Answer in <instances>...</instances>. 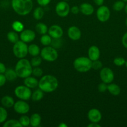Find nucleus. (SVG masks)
I'll list each match as a JSON object with an SVG mask.
<instances>
[{"label": "nucleus", "instance_id": "1", "mask_svg": "<svg viewBox=\"0 0 127 127\" xmlns=\"http://www.w3.org/2000/svg\"><path fill=\"white\" fill-rule=\"evenodd\" d=\"M59 82L57 78L51 74H47L41 78L38 86L44 93H52L57 88Z\"/></svg>", "mask_w": 127, "mask_h": 127}, {"label": "nucleus", "instance_id": "2", "mask_svg": "<svg viewBox=\"0 0 127 127\" xmlns=\"http://www.w3.org/2000/svg\"><path fill=\"white\" fill-rule=\"evenodd\" d=\"M11 5L14 11L20 16H26L33 8L32 0H12Z\"/></svg>", "mask_w": 127, "mask_h": 127}, {"label": "nucleus", "instance_id": "3", "mask_svg": "<svg viewBox=\"0 0 127 127\" xmlns=\"http://www.w3.org/2000/svg\"><path fill=\"white\" fill-rule=\"evenodd\" d=\"M15 71L17 76L21 78H26L32 74V66L31 62L25 58H21L17 62L15 66Z\"/></svg>", "mask_w": 127, "mask_h": 127}, {"label": "nucleus", "instance_id": "4", "mask_svg": "<svg viewBox=\"0 0 127 127\" xmlns=\"http://www.w3.org/2000/svg\"><path fill=\"white\" fill-rule=\"evenodd\" d=\"M73 67L80 73H85L92 68V61L89 58L81 57L76 58L73 62Z\"/></svg>", "mask_w": 127, "mask_h": 127}, {"label": "nucleus", "instance_id": "5", "mask_svg": "<svg viewBox=\"0 0 127 127\" xmlns=\"http://www.w3.org/2000/svg\"><path fill=\"white\" fill-rule=\"evenodd\" d=\"M12 51L15 57L20 59L24 58L28 53V46L23 41L19 40L16 43H14Z\"/></svg>", "mask_w": 127, "mask_h": 127}, {"label": "nucleus", "instance_id": "6", "mask_svg": "<svg viewBox=\"0 0 127 127\" xmlns=\"http://www.w3.org/2000/svg\"><path fill=\"white\" fill-rule=\"evenodd\" d=\"M40 53L41 58L47 62H54L58 58V53L56 48L49 46H46L42 48Z\"/></svg>", "mask_w": 127, "mask_h": 127}, {"label": "nucleus", "instance_id": "7", "mask_svg": "<svg viewBox=\"0 0 127 127\" xmlns=\"http://www.w3.org/2000/svg\"><path fill=\"white\" fill-rule=\"evenodd\" d=\"M14 94L21 100H27L31 98L32 92L31 89L26 86H19L14 89Z\"/></svg>", "mask_w": 127, "mask_h": 127}, {"label": "nucleus", "instance_id": "8", "mask_svg": "<svg viewBox=\"0 0 127 127\" xmlns=\"http://www.w3.org/2000/svg\"><path fill=\"white\" fill-rule=\"evenodd\" d=\"M70 8L67 1H62L59 2L56 6V12L59 16L62 17H66L69 14Z\"/></svg>", "mask_w": 127, "mask_h": 127}, {"label": "nucleus", "instance_id": "9", "mask_svg": "<svg viewBox=\"0 0 127 127\" xmlns=\"http://www.w3.org/2000/svg\"><path fill=\"white\" fill-rule=\"evenodd\" d=\"M100 77L102 82L110 84L114 80V73L110 68L105 67L101 69L100 72Z\"/></svg>", "mask_w": 127, "mask_h": 127}, {"label": "nucleus", "instance_id": "10", "mask_svg": "<svg viewBox=\"0 0 127 127\" xmlns=\"http://www.w3.org/2000/svg\"><path fill=\"white\" fill-rule=\"evenodd\" d=\"M97 17L100 22H107L110 17V11L106 6H100L97 11Z\"/></svg>", "mask_w": 127, "mask_h": 127}, {"label": "nucleus", "instance_id": "11", "mask_svg": "<svg viewBox=\"0 0 127 127\" xmlns=\"http://www.w3.org/2000/svg\"><path fill=\"white\" fill-rule=\"evenodd\" d=\"M14 109L15 112L19 114H26L30 110L29 105L23 100H18L14 104Z\"/></svg>", "mask_w": 127, "mask_h": 127}, {"label": "nucleus", "instance_id": "12", "mask_svg": "<svg viewBox=\"0 0 127 127\" xmlns=\"http://www.w3.org/2000/svg\"><path fill=\"white\" fill-rule=\"evenodd\" d=\"M20 38L25 43H29L35 39L36 33L30 29L23 30L20 33Z\"/></svg>", "mask_w": 127, "mask_h": 127}, {"label": "nucleus", "instance_id": "13", "mask_svg": "<svg viewBox=\"0 0 127 127\" xmlns=\"http://www.w3.org/2000/svg\"><path fill=\"white\" fill-rule=\"evenodd\" d=\"M49 35L53 38H60L64 34L63 30L58 25H53L48 29Z\"/></svg>", "mask_w": 127, "mask_h": 127}, {"label": "nucleus", "instance_id": "14", "mask_svg": "<svg viewBox=\"0 0 127 127\" xmlns=\"http://www.w3.org/2000/svg\"><path fill=\"white\" fill-rule=\"evenodd\" d=\"M88 119L91 122L98 123L102 119V114L100 111L97 109H92L88 111Z\"/></svg>", "mask_w": 127, "mask_h": 127}, {"label": "nucleus", "instance_id": "15", "mask_svg": "<svg viewBox=\"0 0 127 127\" xmlns=\"http://www.w3.org/2000/svg\"><path fill=\"white\" fill-rule=\"evenodd\" d=\"M68 37L72 40H78L80 38L82 33L79 29L76 26H71L67 31Z\"/></svg>", "mask_w": 127, "mask_h": 127}, {"label": "nucleus", "instance_id": "16", "mask_svg": "<svg viewBox=\"0 0 127 127\" xmlns=\"http://www.w3.org/2000/svg\"><path fill=\"white\" fill-rule=\"evenodd\" d=\"M100 55V52L98 47L95 45H92L88 48V58L93 62V61L97 60L99 58Z\"/></svg>", "mask_w": 127, "mask_h": 127}, {"label": "nucleus", "instance_id": "17", "mask_svg": "<svg viewBox=\"0 0 127 127\" xmlns=\"http://www.w3.org/2000/svg\"><path fill=\"white\" fill-rule=\"evenodd\" d=\"M80 11L85 16H90L93 13L94 8L92 4L87 2L82 3L79 7Z\"/></svg>", "mask_w": 127, "mask_h": 127}, {"label": "nucleus", "instance_id": "18", "mask_svg": "<svg viewBox=\"0 0 127 127\" xmlns=\"http://www.w3.org/2000/svg\"><path fill=\"white\" fill-rule=\"evenodd\" d=\"M24 85L26 86L27 87L29 88L30 89H33V88H36V87L38 86L39 81L36 78L31 76H28L27 78H24Z\"/></svg>", "mask_w": 127, "mask_h": 127}, {"label": "nucleus", "instance_id": "19", "mask_svg": "<svg viewBox=\"0 0 127 127\" xmlns=\"http://www.w3.org/2000/svg\"><path fill=\"white\" fill-rule=\"evenodd\" d=\"M107 90L112 95H118L121 93L120 87L117 84L112 83L107 86Z\"/></svg>", "mask_w": 127, "mask_h": 127}, {"label": "nucleus", "instance_id": "20", "mask_svg": "<svg viewBox=\"0 0 127 127\" xmlns=\"http://www.w3.org/2000/svg\"><path fill=\"white\" fill-rule=\"evenodd\" d=\"M41 123V117L39 114L35 113L32 114L30 117V125L33 127L40 126Z\"/></svg>", "mask_w": 127, "mask_h": 127}, {"label": "nucleus", "instance_id": "21", "mask_svg": "<svg viewBox=\"0 0 127 127\" xmlns=\"http://www.w3.org/2000/svg\"><path fill=\"white\" fill-rule=\"evenodd\" d=\"M14 100L12 97L9 95H5L1 99V104L4 107L11 108L14 106Z\"/></svg>", "mask_w": 127, "mask_h": 127}, {"label": "nucleus", "instance_id": "22", "mask_svg": "<svg viewBox=\"0 0 127 127\" xmlns=\"http://www.w3.org/2000/svg\"><path fill=\"white\" fill-rule=\"evenodd\" d=\"M4 76L6 78V80L9 81L16 80L17 77H18L15 69L14 70L11 68H9V69H6L4 73Z\"/></svg>", "mask_w": 127, "mask_h": 127}, {"label": "nucleus", "instance_id": "23", "mask_svg": "<svg viewBox=\"0 0 127 127\" xmlns=\"http://www.w3.org/2000/svg\"><path fill=\"white\" fill-rule=\"evenodd\" d=\"M28 53L32 57L38 56L41 53L40 48L36 44H31L28 47Z\"/></svg>", "mask_w": 127, "mask_h": 127}, {"label": "nucleus", "instance_id": "24", "mask_svg": "<svg viewBox=\"0 0 127 127\" xmlns=\"http://www.w3.org/2000/svg\"><path fill=\"white\" fill-rule=\"evenodd\" d=\"M36 31L39 34H46L47 32H48V27H47V26L45 24L40 22V23H38L36 24Z\"/></svg>", "mask_w": 127, "mask_h": 127}, {"label": "nucleus", "instance_id": "25", "mask_svg": "<svg viewBox=\"0 0 127 127\" xmlns=\"http://www.w3.org/2000/svg\"><path fill=\"white\" fill-rule=\"evenodd\" d=\"M7 40L9 41L10 42L12 43H15L19 41V35L17 34V32L14 31H10L7 33Z\"/></svg>", "mask_w": 127, "mask_h": 127}, {"label": "nucleus", "instance_id": "26", "mask_svg": "<svg viewBox=\"0 0 127 127\" xmlns=\"http://www.w3.org/2000/svg\"><path fill=\"white\" fill-rule=\"evenodd\" d=\"M44 97V92L41 89H37L31 95V99L34 101L41 100Z\"/></svg>", "mask_w": 127, "mask_h": 127}, {"label": "nucleus", "instance_id": "27", "mask_svg": "<svg viewBox=\"0 0 127 127\" xmlns=\"http://www.w3.org/2000/svg\"><path fill=\"white\" fill-rule=\"evenodd\" d=\"M44 15V11L41 7H37L34 10L33 17L36 20H40L43 17Z\"/></svg>", "mask_w": 127, "mask_h": 127}, {"label": "nucleus", "instance_id": "28", "mask_svg": "<svg viewBox=\"0 0 127 127\" xmlns=\"http://www.w3.org/2000/svg\"><path fill=\"white\" fill-rule=\"evenodd\" d=\"M41 44L43 45L44 46H49L50 44L52 43V37L49 35L44 34L42 35V37H41Z\"/></svg>", "mask_w": 127, "mask_h": 127}, {"label": "nucleus", "instance_id": "29", "mask_svg": "<svg viewBox=\"0 0 127 127\" xmlns=\"http://www.w3.org/2000/svg\"><path fill=\"white\" fill-rule=\"evenodd\" d=\"M23 24L19 21H16L12 24V28L16 32H21L24 30Z\"/></svg>", "mask_w": 127, "mask_h": 127}, {"label": "nucleus", "instance_id": "30", "mask_svg": "<svg viewBox=\"0 0 127 127\" xmlns=\"http://www.w3.org/2000/svg\"><path fill=\"white\" fill-rule=\"evenodd\" d=\"M4 127H22L19 121L17 120H9L4 124Z\"/></svg>", "mask_w": 127, "mask_h": 127}, {"label": "nucleus", "instance_id": "31", "mask_svg": "<svg viewBox=\"0 0 127 127\" xmlns=\"http://www.w3.org/2000/svg\"><path fill=\"white\" fill-rule=\"evenodd\" d=\"M125 6V4L124 1L120 0V1H116L113 4V9L116 11H120L123 9H124Z\"/></svg>", "mask_w": 127, "mask_h": 127}, {"label": "nucleus", "instance_id": "32", "mask_svg": "<svg viewBox=\"0 0 127 127\" xmlns=\"http://www.w3.org/2000/svg\"><path fill=\"white\" fill-rule=\"evenodd\" d=\"M19 121L22 127H27L30 125V117H29L27 115L21 116Z\"/></svg>", "mask_w": 127, "mask_h": 127}, {"label": "nucleus", "instance_id": "33", "mask_svg": "<svg viewBox=\"0 0 127 127\" xmlns=\"http://www.w3.org/2000/svg\"><path fill=\"white\" fill-rule=\"evenodd\" d=\"M42 63V58L41 57L36 56V57H33V58L31 59V64L32 67H37L41 65Z\"/></svg>", "mask_w": 127, "mask_h": 127}, {"label": "nucleus", "instance_id": "34", "mask_svg": "<svg viewBox=\"0 0 127 127\" xmlns=\"http://www.w3.org/2000/svg\"><path fill=\"white\" fill-rule=\"evenodd\" d=\"M7 117V112L4 107H0V124L4 122Z\"/></svg>", "mask_w": 127, "mask_h": 127}, {"label": "nucleus", "instance_id": "35", "mask_svg": "<svg viewBox=\"0 0 127 127\" xmlns=\"http://www.w3.org/2000/svg\"><path fill=\"white\" fill-rule=\"evenodd\" d=\"M32 74H33L35 77H41L43 74V71L39 66L34 67L32 68Z\"/></svg>", "mask_w": 127, "mask_h": 127}, {"label": "nucleus", "instance_id": "36", "mask_svg": "<svg viewBox=\"0 0 127 127\" xmlns=\"http://www.w3.org/2000/svg\"><path fill=\"white\" fill-rule=\"evenodd\" d=\"M125 62V60L122 57H116L113 60V63L117 66H121L124 65Z\"/></svg>", "mask_w": 127, "mask_h": 127}, {"label": "nucleus", "instance_id": "37", "mask_svg": "<svg viewBox=\"0 0 127 127\" xmlns=\"http://www.w3.org/2000/svg\"><path fill=\"white\" fill-rule=\"evenodd\" d=\"M102 66H103V64H102V62H100L98 60L92 62V68H93V69H96V70H98V69H102Z\"/></svg>", "mask_w": 127, "mask_h": 127}, {"label": "nucleus", "instance_id": "38", "mask_svg": "<svg viewBox=\"0 0 127 127\" xmlns=\"http://www.w3.org/2000/svg\"><path fill=\"white\" fill-rule=\"evenodd\" d=\"M98 90L100 93H104L107 90V83H105L103 82L101 83L98 86Z\"/></svg>", "mask_w": 127, "mask_h": 127}, {"label": "nucleus", "instance_id": "39", "mask_svg": "<svg viewBox=\"0 0 127 127\" xmlns=\"http://www.w3.org/2000/svg\"><path fill=\"white\" fill-rule=\"evenodd\" d=\"M51 0H37L39 5L41 6H46L51 2Z\"/></svg>", "mask_w": 127, "mask_h": 127}, {"label": "nucleus", "instance_id": "40", "mask_svg": "<svg viewBox=\"0 0 127 127\" xmlns=\"http://www.w3.org/2000/svg\"><path fill=\"white\" fill-rule=\"evenodd\" d=\"M122 45L125 48H127V32L123 35V37L122 38Z\"/></svg>", "mask_w": 127, "mask_h": 127}, {"label": "nucleus", "instance_id": "41", "mask_svg": "<svg viewBox=\"0 0 127 127\" xmlns=\"http://www.w3.org/2000/svg\"><path fill=\"white\" fill-rule=\"evenodd\" d=\"M6 78L5 77L4 74H0V87H2L6 83Z\"/></svg>", "mask_w": 127, "mask_h": 127}, {"label": "nucleus", "instance_id": "42", "mask_svg": "<svg viewBox=\"0 0 127 127\" xmlns=\"http://www.w3.org/2000/svg\"><path fill=\"white\" fill-rule=\"evenodd\" d=\"M70 11L72 12V13L74 14H77L78 13V12L80 11V9L78 6H72L70 9Z\"/></svg>", "mask_w": 127, "mask_h": 127}, {"label": "nucleus", "instance_id": "43", "mask_svg": "<svg viewBox=\"0 0 127 127\" xmlns=\"http://www.w3.org/2000/svg\"><path fill=\"white\" fill-rule=\"evenodd\" d=\"M6 70V68L4 64L0 62V74H4Z\"/></svg>", "mask_w": 127, "mask_h": 127}, {"label": "nucleus", "instance_id": "44", "mask_svg": "<svg viewBox=\"0 0 127 127\" xmlns=\"http://www.w3.org/2000/svg\"><path fill=\"white\" fill-rule=\"evenodd\" d=\"M88 127H101V125L98 124V123L91 122L90 124L87 125Z\"/></svg>", "mask_w": 127, "mask_h": 127}, {"label": "nucleus", "instance_id": "45", "mask_svg": "<svg viewBox=\"0 0 127 127\" xmlns=\"http://www.w3.org/2000/svg\"><path fill=\"white\" fill-rule=\"evenodd\" d=\"M93 1H94V2L95 3L96 5L100 6L103 4L104 0H93Z\"/></svg>", "mask_w": 127, "mask_h": 127}, {"label": "nucleus", "instance_id": "46", "mask_svg": "<svg viewBox=\"0 0 127 127\" xmlns=\"http://www.w3.org/2000/svg\"><path fill=\"white\" fill-rule=\"evenodd\" d=\"M59 127H67V125H66V124H65L64 122H62V123H61L59 125Z\"/></svg>", "mask_w": 127, "mask_h": 127}, {"label": "nucleus", "instance_id": "47", "mask_svg": "<svg viewBox=\"0 0 127 127\" xmlns=\"http://www.w3.org/2000/svg\"><path fill=\"white\" fill-rule=\"evenodd\" d=\"M124 9H125V12L126 14H127V4L125 5V6Z\"/></svg>", "mask_w": 127, "mask_h": 127}, {"label": "nucleus", "instance_id": "48", "mask_svg": "<svg viewBox=\"0 0 127 127\" xmlns=\"http://www.w3.org/2000/svg\"><path fill=\"white\" fill-rule=\"evenodd\" d=\"M125 66L127 67V61H126L125 63Z\"/></svg>", "mask_w": 127, "mask_h": 127}, {"label": "nucleus", "instance_id": "49", "mask_svg": "<svg viewBox=\"0 0 127 127\" xmlns=\"http://www.w3.org/2000/svg\"><path fill=\"white\" fill-rule=\"evenodd\" d=\"M125 24H126V26H127V19H126V21H125Z\"/></svg>", "mask_w": 127, "mask_h": 127}, {"label": "nucleus", "instance_id": "50", "mask_svg": "<svg viewBox=\"0 0 127 127\" xmlns=\"http://www.w3.org/2000/svg\"><path fill=\"white\" fill-rule=\"evenodd\" d=\"M122 1H124V2H127V0H122Z\"/></svg>", "mask_w": 127, "mask_h": 127}, {"label": "nucleus", "instance_id": "51", "mask_svg": "<svg viewBox=\"0 0 127 127\" xmlns=\"http://www.w3.org/2000/svg\"><path fill=\"white\" fill-rule=\"evenodd\" d=\"M64 1H69V0H64Z\"/></svg>", "mask_w": 127, "mask_h": 127}]
</instances>
